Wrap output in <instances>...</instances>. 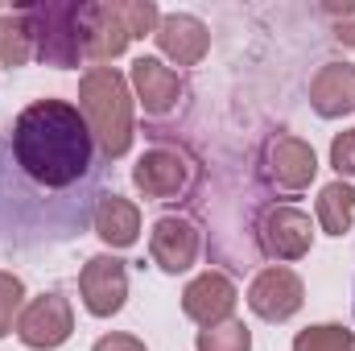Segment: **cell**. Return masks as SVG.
<instances>
[{"mask_svg":"<svg viewBox=\"0 0 355 351\" xmlns=\"http://www.w3.org/2000/svg\"><path fill=\"white\" fill-rule=\"evenodd\" d=\"M103 153L83 112L29 103L0 137V248H42L83 236L103 198Z\"/></svg>","mask_w":355,"mask_h":351,"instance_id":"obj_1","label":"cell"}]
</instances>
